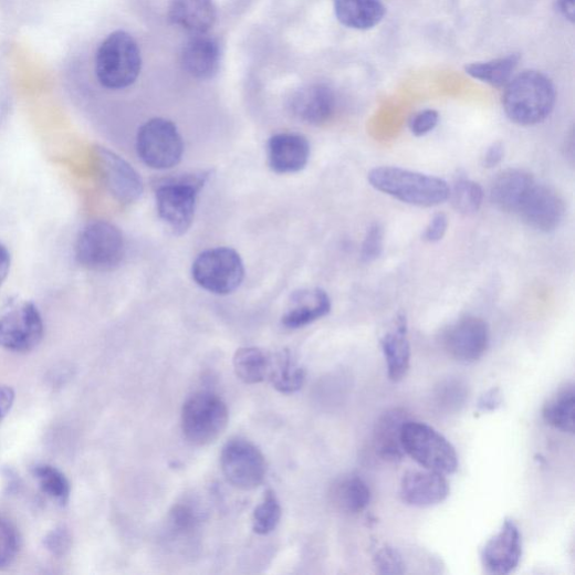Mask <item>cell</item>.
I'll use <instances>...</instances> for the list:
<instances>
[{"label":"cell","mask_w":575,"mask_h":575,"mask_svg":"<svg viewBox=\"0 0 575 575\" xmlns=\"http://www.w3.org/2000/svg\"><path fill=\"white\" fill-rule=\"evenodd\" d=\"M439 119L437 111L425 109L411 117L409 128L415 136H424L438 126Z\"/></svg>","instance_id":"obj_39"},{"label":"cell","mask_w":575,"mask_h":575,"mask_svg":"<svg viewBox=\"0 0 575 575\" xmlns=\"http://www.w3.org/2000/svg\"><path fill=\"white\" fill-rule=\"evenodd\" d=\"M15 400L14 390L2 383H0V422L10 414Z\"/></svg>","instance_id":"obj_43"},{"label":"cell","mask_w":575,"mask_h":575,"mask_svg":"<svg viewBox=\"0 0 575 575\" xmlns=\"http://www.w3.org/2000/svg\"><path fill=\"white\" fill-rule=\"evenodd\" d=\"M378 191L417 207H436L449 199L450 187L441 178L398 167H379L368 175Z\"/></svg>","instance_id":"obj_2"},{"label":"cell","mask_w":575,"mask_h":575,"mask_svg":"<svg viewBox=\"0 0 575 575\" xmlns=\"http://www.w3.org/2000/svg\"><path fill=\"white\" fill-rule=\"evenodd\" d=\"M502 394L499 388H491L484 393L478 401L479 412H491L496 410L502 405Z\"/></svg>","instance_id":"obj_41"},{"label":"cell","mask_w":575,"mask_h":575,"mask_svg":"<svg viewBox=\"0 0 575 575\" xmlns=\"http://www.w3.org/2000/svg\"><path fill=\"white\" fill-rule=\"evenodd\" d=\"M95 67L103 87L119 91L132 86L142 69L137 42L125 31L111 33L97 50Z\"/></svg>","instance_id":"obj_4"},{"label":"cell","mask_w":575,"mask_h":575,"mask_svg":"<svg viewBox=\"0 0 575 575\" xmlns=\"http://www.w3.org/2000/svg\"><path fill=\"white\" fill-rule=\"evenodd\" d=\"M21 548V537L17 526L0 516V568L11 565Z\"/></svg>","instance_id":"obj_35"},{"label":"cell","mask_w":575,"mask_h":575,"mask_svg":"<svg viewBox=\"0 0 575 575\" xmlns=\"http://www.w3.org/2000/svg\"><path fill=\"white\" fill-rule=\"evenodd\" d=\"M282 510L274 491L268 490L264 493L260 505L254 510L252 527L258 535L272 533L280 523Z\"/></svg>","instance_id":"obj_33"},{"label":"cell","mask_w":575,"mask_h":575,"mask_svg":"<svg viewBox=\"0 0 575 575\" xmlns=\"http://www.w3.org/2000/svg\"><path fill=\"white\" fill-rule=\"evenodd\" d=\"M221 467L227 480L241 490L258 488L266 474V462L261 451L242 439L227 443L221 454Z\"/></svg>","instance_id":"obj_11"},{"label":"cell","mask_w":575,"mask_h":575,"mask_svg":"<svg viewBox=\"0 0 575 575\" xmlns=\"http://www.w3.org/2000/svg\"><path fill=\"white\" fill-rule=\"evenodd\" d=\"M557 9L566 20L574 22V0H557Z\"/></svg>","instance_id":"obj_46"},{"label":"cell","mask_w":575,"mask_h":575,"mask_svg":"<svg viewBox=\"0 0 575 575\" xmlns=\"http://www.w3.org/2000/svg\"><path fill=\"white\" fill-rule=\"evenodd\" d=\"M46 542L49 550H52L54 553L62 552L67 544L63 533H53Z\"/></svg>","instance_id":"obj_45"},{"label":"cell","mask_w":575,"mask_h":575,"mask_svg":"<svg viewBox=\"0 0 575 575\" xmlns=\"http://www.w3.org/2000/svg\"><path fill=\"white\" fill-rule=\"evenodd\" d=\"M401 441L405 454L424 469L445 475L457 472V450L436 428L409 419L402 428Z\"/></svg>","instance_id":"obj_5"},{"label":"cell","mask_w":575,"mask_h":575,"mask_svg":"<svg viewBox=\"0 0 575 575\" xmlns=\"http://www.w3.org/2000/svg\"><path fill=\"white\" fill-rule=\"evenodd\" d=\"M268 163L279 175L296 174L306 168L311 157L309 139L297 133H279L268 142Z\"/></svg>","instance_id":"obj_17"},{"label":"cell","mask_w":575,"mask_h":575,"mask_svg":"<svg viewBox=\"0 0 575 575\" xmlns=\"http://www.w3.org/2000/svg\"><path fill=\"white\" fill-rule=\"evenodd\" d=\"M503 157H505L503 144L500 142L492 143L482 158V166L487 169H492L500 165Z\"/></svg>","instance_id":"obj_42"},{"label":"cell","mask_w":575,"mask_h":575,"mask_svg":"<svg viewBox=\"0 0 575 575\" xmlns=\"http://www.w3.org/2000/svg\"><path fill=\"white\" fill-rule=\"evenodd\" d=\"M221 62L220 42L207 34L194 35L182 49V66L187 74L195 80H212L219 74Z\"/></svg>","instance_id":"obj_18"},{"label":"cell","mask_w":575,"mask_h":575,"mask_svg":"<svg viewBox=\"0 0 575 575\" xmlns=\"http://www.w3.org/2000/svg\"><path fill=\"white\" fill-rule=\"evenodd\" d=\"M490 344V330L485 321L464 316L450 325L443 334L448 354L461 364H474L485 354Z\"/></svg>","instance_id":"obj_12"},{"label":"cell","mask_w":575,"mask_h":575,"mask_svg":"<svg viewBox=\"0 0 575 575\" xmlns=\"http://www.w3.org/2000/svg\"><path fill=\"white\" fill-rule=\"evenodd\" d=\"M273 388L283 394L297 393L305 384V370L295 362L290 351L272 354L271 367L268 376Z\"/></svg>","instance_id":"obj_27"},{"label":"cell","mask_w":575,"mask_h":575,"mask_svg":"<svg viewBox=\"0 0 575 575\" xmlns=\"http://www.w3.org/2000/svg\"><path fill=\"white\" fill-rule=\"evenodd\" d=\"M44 337V323L32 302L13 305L0 314V346L27 353L36 348Z\"/></svg>","instance_id":"obj_10"},{"label":"cell","mask_w":575,"mask_h":575,"mask_svg":"<svg viewBox=\"0 0 575 575\" xmlns=\"http://www.w3.org/2000/svg\"><path fill=\"white\" fill-rule=\"evenodd\" d=\"M11 263V252L7 245L0 242V286H2L10 274Z\"/></svg>","instance_id":"obj_44"},{"label":"cell","mask_w":575,"mask_h":575,"mask_svg":"<svg viewBox=\"0 0 575 575\" xmlns=\"http://www.w3.org/2000/svg\"><path fill=\"white\" fill-rule=\"evenodd\" d=\"M469 397L467 385L458 379L446 380L437 389V406L447 412L460 410Z\"/></svg>","instance_id":"obj_34"},{"label":"cell","mask_w":575,"mask_h":575,"mask_svg":"<svg viewBox=\"0 0 575 575\" xmlns=\"http://www.w3.org/2000/svg\"><path fill=\"white\" fill-rule=\"evenodd\" d=\"M272 354L259 347H242L237 351L233 359L238 378L248 385L264 381L270 372Z\"/></svg>","instance_id":"obj_29"},{"label":"cell","mask_w":575,"mask_h":575,"mask_svg":"<svg viewBox=\"0 0 575 575\" xmlns=\"http://www.w3.org/2000/svg\"><path fill=\"white\" fill-rule=\"evenodd\" d=\"M535 184L534 177L525 170H503L496 175L491 184V202L501 211L518 213L522 202Z\"/></svg>","instance_id":"obj_20"},{"label":"cell","mask_w":575,"mask_h":575,"mask_svg":"<svg viewBox=\"0 0 575 575\" xmlns=\"http://www.w3.org/2000/svg\"><path fill=\"white\" fill-rule=\"evenodd\" d=\"M575 389L567 384L558 389L544 405L545 422L562 433L574 435Z\"/></svg>","instance_id":"obj_28"},{"label":"cell","mask_w":575,"mask_h":575,"mask_svg":"<svg viewBox=\"0 0 575 575\" xmlns=\"http://www.w3.org/2000/svg\"><path fill=\"white\" fill-rule=\"evenodd\" d=\"M171 530L177 534L187 535L196 530L199 518L192 508L188 505H176L169 515Z\"/></svg>","instance_id":"obj_37"},{"label":"cell","mask_w":575,"mask_h":575,"mask_svg":"<svg viewBox=\"0 0 575 575\" xmlns=\"http://www.w3.org/2000/svg\"><path fill=\"white\" fill-rule=\"evenodd\" d=\"M482 187L470 179L462 178L450 188L449 198L454 209L463 215H473L479 211L483 202Z\"/></svg>","instance_id":"obj_32"},{"label":"cell","mask_w":575,"mask_h":575,"mask_svg":"<svg viewBox=\"0 0 575 575\" xmlns=\"http://www.w3.org/2000/svg\"><path fill=\"white\" fill-rule=\"evenodd\" d=\"M450 495L446 475L430 470H411L404 474L400 496L406 505L429 509L440 505Z\"/></svg>","instance_id":"obj_16"},{"label":"cell","mask_w":575,"mask_h":575,"mask_svg":"<svg viewBox=\"0 0 575 575\" xmlns=\"http://www.w3.org/2000/svg\"><path fill=\"white\" fill-rule=\"evenodd\" d=\"M409 415L401 408H394L383 414L374 429V446L377 454L388 462H400L405 454L402 448V428Z\"/></svg>","instance_id":"obj_22"},{"label":"cell","mask_w":575,"mask_h":575,"mask_svg":"<svg viewBox=\"0 0 575 575\" xmlns=\"http://www.w3.org/2000/svg\"><path fill=\"white\" fill-rule=\"evenodd\" d=\"M555 102L553 83L539 71H524L512 80L502 98L509 118L522 126L544 122L552 114Z\"/></svg>","instance_id":"obj_1"},{"label":"cell","mask_w":575,"mask_h":575,"mask_svg":"<svg viewBox=\"0 0 575 575\" xmlns=\"http://www.w3.org/2000/svg\"><path fill=\"white\" fill-rule=\"evenodd\" d=\"M208 172L170 176L155 184L158 213L176 236L185 234L195 220L197 197L207 182Z\"/></svg>","instance_id":"obj_3"},{"label":"cell","mask_w":575,"mask_h":575,"mask_svg":"<svg viewBox=\"0 0 575 575\" xmlns=\"http://www.w3.org/2000/svg\"><path fill=\"white\" fill-rule=\"evenodd\" d=\"M381 347L386 359L388 377L394 383L402 380L410 368V343L406 315H398L395 326L385 334Z\"/></svg>","instance_id":"obj_23"},{"label":"cell","mask_w":575,"mask_h":575,"mask_svg":"<svg viewBox=\"0 0 575 575\" xmlns=\"http://www.w3.org/2000/svg\"><path fill=\"white\" fill-rule=\"evenodd\" d=\"M332 310L327 293L321 288H307L292 295L282 316V325L299 330L325 317Z\"/></svg>","instance_id":"obj_19"},{"label":"cell","mask_w":575,"mask_h":575,"mask_svg":"<svg viewBox=\"0 0 575 575\" xmlns=\"http://www.w3.org/2000/svg\"><path fill=\"white\" fill-rule=\"evenodd\" d=\"M169 18L194 35L207 34L218 20V11L212 0H172Z\"/></svg>","instance_id":"obj_24"},{"label":"cell","mask_w":575,"mask_h":575,"mask_svg":"<svg viewBox=\"0 0 575 575\" xmlns=\"http://www.w3.org/2000/svg\"><path fill=\"white\" fill-rule=\"evenodd\" d=\"M75 253L79 263L91 271H113L125 255L123 233L109 222H93L81 232Z\"/></svg>","instance_id":"obj_8"},{"label":"cell","mask_w":575,"mask_h":575,"mask_svg":"<svg viewBox=\"0 0 575 575\" xmlns=\"http://www.w3.org/2000/svg\"><path fill=\"white\" fill-rule=\"evenodd\" d=\"M202 290L215 295H230L239 290L245 270L241 255L231 248H216L200 253L191 269Z\"/></svg>","instance_id":"obj_7"},{"label":"cell","mask_w":575,"mask_h":575,"mask_svg":"<svg viewBox=\"0 0 575 575\" xmlns=\"http://www.w3.org/2000/svg\"><path fill=\"white\" fill-rule=\"evenodd\" d=\"M330 496L333 506L341 513L358 515L369 508L373 495L364 479L357 475H348L338 479L332 485Z\"/></svg>","instance_id":"obj_25"},{"label":"cell","mask_w":575,"mask_h":575,"mask_svg":"<svg viewBox=\"0 0 575 575\" xmlns=\"http://www.w3.org/2000/svg\"><path fill=\"white\" fill-rule=\"evenodd\" d=\"M530 228L550 233L562 223L565 203L561 195L553 188L535 184L522 202L518 213Z\"/></svg>","instance_id":"obj_14"},{"label":"cell","mask_w":575,"mask_h":575,"mask_svg":"<svg viewBox=\"0 0 575 575\" xmlns=\"http://www.w3.org/2000/svg\"><path fill=\"white\" fill-rule=\"evenodd\" d=\"M337 20L346 28L370 30L378 25L386 9L380 0H333Z\"/></svg>","instance_id":"obj_26"},{"label":"cell","mask_w":575,"mask_h":575,"mask_svg":"<svg viewBox=\"0 0 575 575\" xmlns=\"http://www.w3.org/2000/svg\"><path fill=\"white\" fill-rule=\"evenodd\" d=\"M374 564L380 574H404L406 562L398 550L391 546L380 547L374 556Z\"/></svg>","instance_id":"obj_36"},{"label":"cell","mask_w":575,"mask_h":575,"mask_svg":"<svg viewBox=\"0 0 575 575\" xmlns=\"http://www.w3.org/2000/svg\"><path fill=\"white\" fill-rule=\"evenodd\" d=\"M94 156L101 178L109 194L121 203L129 205L143 194V181L123 158L104 147H95Z\"/></svg>","instance_id":"obj_13"},{"label":"cell","mask_w":575,"mask_h":575,"mask_svg":"<svg viewBox=\"0 0 575 575\" xmlns=\"http://www.w3.org/2000/svg\"><path fill=\"white\" fill-rule=\"evenodd\" d=\"M335 108V94L324 84L306 86L296 92L291 101L293 114L311 125L326 123L333 116Z\"/></svg>","instance_id":"obj_21"},{"label":"cell","mask_w":575,"mask_h":575,"mask_svg":"<svg viewBox=\"0 0 575 575\" xmlns=\"http://www.w3.org/2000/svg\"><path fill=\"white\" fill-rule=\"evenodd\" d=\"M384 242H385V231L384 228L376 223L369 228L367 231L364 244L362 257L363 260L367 263H372L380 258L384 251Z\"/></svg>","instance_id":"obj_38"},{"label":"cell","mask_w":575,"mask_h":575,"mask_svg":"<svg viewBox=\"0 0 575 575\" xmlns=\"http://www.w3.org/2000/svg\"><path fill=\"white\" fill-rule=\"evenodd\" d=\"M522 556V534L512 520H506L481 551L483 567L489 573L500 575L514 572L520 565Z\"/></svg>","instance_id":"obj_15"},{"label":"cell","mask_w":575,"mask_h":575,"mask_svg":"<svg viewBox=\"0 0 575 575\" xmlns=\"http://www.w3.org/2000/svg\"><path fill=\"white\" fill-rule=\"evenodd\" d=\"M33 475L45 495L60 506L66 505L71 487L66 477L59 469L49 464H39L33 468Z\"/></svg>","instance_id":"obj_31"},{"label":"cell","mask_w":575,"mask_h":575,"mask_svg":"<svg viewBox=\"0 0 575 575\" xmlns=\"http://www.w3.org/2000/svg\"><path fill=\"white\" fill-rule=\"evenodd\" d=\"M448 228L449 220L447 215L442 212L437 213L427 226L424 233V240L429 243H438L446 237Z\"/></svg>","instance_id":"obj_40"},{"label":"cell","mask_w":575,"mask_h":575,"mask_svg":"<svg viewBox=\"0 0 575 575\" xmlns=\"http://www.w3.org/2000/svg\"><path fill=\"white\" fill-rule=\"evenodd\" d=\"M136 150L148 167L166 170L176 167L184 156V140L177 126L166 118H154L137 133Z\"/></svg>","instance_id":"obj_9"},{"label":"cell","mask_w":575,"mask_h":575,"mask_svg":"<svg viewBox=\"0 0 575 575\" xmlns=\"http://www.w3.org/2000/svg\"><path fill=\"white\" fill-rule=\"evenodd\" d=\"M520 62V55L511 54L488 62L472 63L466 66V72L474 80L493 87H503L512 81Z\"/></svg>","instance_id":"obj_30"},{"label":"cell","mask_w":575,"mask_h":575,"mask_svg":"<svg viewBox=\"0 0 575 575\" xmlns=\"http://www.w3.org/2000/svg\"><path fill=\"white\" fill-rule=\"evenodd\" d=\"M229 424V409L221 397L200 391L190 396L181 411V429L186 440L205 447L219 440Z\"/></svg>","instance_id":"obj_6"}]
</instances>
